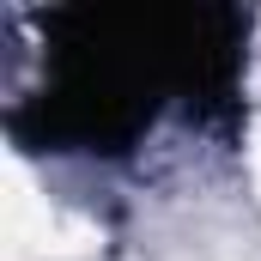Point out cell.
I'll use <instances>...</instances> for the list:
<instances>
[{"mask_svg":"<svg viewBox=\"0 0 261 261\" xmlns=\"http://www.w3.org/2000/svg\"><path fill=\"white\" fill-rule=\"evenodd\" d=\"M31 24L43 31V79L6 116L31 152H128L170 97L206 128L243 103V6L85 0L31 12Z\"/></svg>","mask_w":261,"mask_h":261,"instance_id":"6da1fadb","label":"cell"}]
</instances>
